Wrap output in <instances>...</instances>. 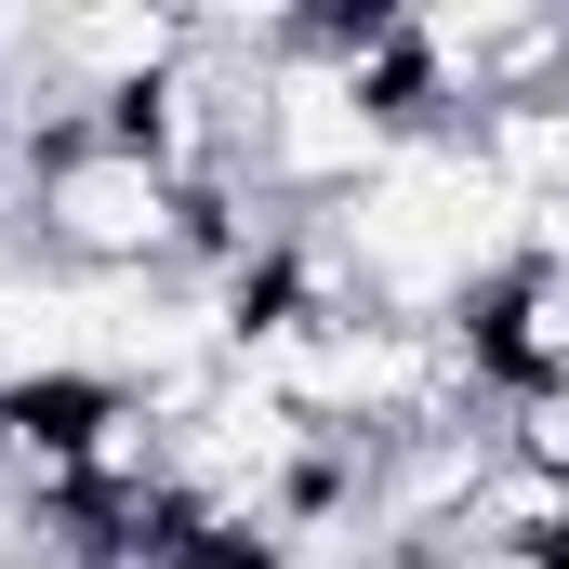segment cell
I'll return each mask as SVG.
<instances>
[{"mask_svg": "<svg viewBox=\"0 0 569 569\" xmlns=\"http://www.w3.org/2000/svg\"><path fill=\"white\" fill-rule=\"evenodd\" d=\"M27 239H40V266H67V279H172V266L199 252V199H186L133 133H67L40 159Z\"/></svg>", "mask_w": 569, "mask_h": 569, "instance_id": "cell-1", "label": "cell"}, {"mask_svg": "<svg viewBox=\"0 0 569 569\" xmlns=\"http://www.w3.org/2000/svg\"><path fill=\"white\" fill-rule=\"evenodd\" d=\"M450 543H477V557H530V569H569V477L557 463H530L517 437L490 450V477H477V503L450 517Z\"/></svg>", "mask_w": 569, "mask_h": 569, "instance_id": "cell-2", "label": "cell"}, {"mask_svg": "<svg viewBox=\"0 0 569 569\" xmlns=\"http://www.w3.org/2000/svg\"><path fill=\"white\" fill-rule=\"evenodd\" d=\"M517 450H530V463H557V477H569V385H557V398H530V411H517Z\"/></svg>", "mask_w": 569, "mask_h": 569, "instance_id": "cell-3", "label": "cell"}]
</instances>
